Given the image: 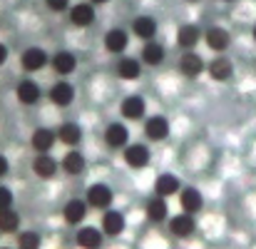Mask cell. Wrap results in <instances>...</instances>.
I'll use <instances>...</instances> for the list:
<instances>
[{"instance_id": "20", "label": "cell", "mask_w": 256, "mask_h": 249, "mask_svg": "<svg viewBox=\"0 0 256 249\" xmlns=\"http://www.w3.org/2000/svg\"><path fill=\"white\" fill-rule=\"evenodd\" d=\"M179 73L186 75V78L202 75V73H204V60H202V55H196V53H192V50L184 53L182 60H179Z\"/></svg>"}, {"instance_id": "22", "label": "cell", "mask_w": 256, "mask_h": 249, "mask_svg": "<svg viewBox=\"0 0 256 249\" xmlns=\"http://www.w3.org/2000/svg\"><path fill=\"white\" fill-rule=\"evenodd\" d=\"M199 40H202V30H199L196 25H182V28L176 30V45L184 48L186 53H189L192 48H196Z\"/></svg>"}, {"instance_id": "38", "label": "cell", "mask_w": 256, "mask_h": 249, "mask_svg": "<svg viewBox=\"0 0 256 249\" xmlns=\"http://www.w3.org/2000/svg\"><path fill=\"white\" fill-rule=\"evenodd\" d=\"M186 3H196V0H186Z\"/></svg>"}, {"instance_id": "31", "label": "cell", "mask_w": 256, "mask_h": 249, "mask_svg": "<svg viewBox=\"0 0 256 249\" xmlns=\"http://www.w3.org/2000/svg\"><path fill=\"white\" fill-rule=\"evenodd\" d=\"M40 234L38 232H22L18 237V249H40Z\"/></svg>"}, {"instance_id": "26", "label": "cell", "mask_w": 256, "mask_h": 249, "mask_svg": "<svg viewBox=\"0 0 256 249\" xmlns=\"http://www.w3.org/2000/svg\"><path fill=\"white\" fill-rule=\"evenodd\" d=\"M142 73V63L137 58H120L117 60V75L122 80H137Z\"/></svg>"}, {"instance_id": "24", "label": "cell", "mask_w": 256, "mask_h": 249, "mask_svg": "<svg viewBox=\"0 0 256 249\" xmlns=\"http://www.w3.org/2000/svg\"><path fill=\"white\" fill-rule=\"evenodd\" d=\"M62 214H65V222H68V224L78 227V224H82V222H85V217H87V204L82 202V199H70V202L65 204Z\"/></svg>"}, {"instance_id": "4", "label": "cell", "mask_w": 256, "mask_h": 249, "mask_svg": "<svg viewBox=\"0 0 256 249\" xmlns=\"http://www.w3.org/2000/svg\"><path fill=\"white\" fill-rule=\"evenodd\" d=\"M87 202L94 207V209H110L112 202H114V192L107 187V184H92L87 189Z\"/></svg>"}, {"instance_id": "3", "label": "cell", "mask_w": 256, "mask_h": 249, "mask_svg": "<svg viewBox=\"0 0 256 249\" xmlns=\"http://www.w3.org/2000/svg\"><path fill=\"white\" fill-rule=\"evenodd\" d=\"M204 43L209 45V50H214V53H224V50L232 45V35H229L226 28L214 25V28H209V30L204 33Z\"/></svg>"}, {"instance_id": "35", "label": "cell", "mask_w": 256, "mask_h": 249, "mask_svg": "<svg viewBox=\"0 0 256 249\" xmlns=\"http://www.w3.org/2000/svg\"><path fill=\"white\" fill-rule=\"evenodd\" d=\"M5 63H8V48H5V45L0 43V68H2Z\"/></svg>"}, {"instance_id": "17", "label": "cell", "mask_w": 256, "mask_h": 249, "mask_svg": "<svg viewBox=\"0 0 256 249\" xmlns=\"http://www.w3.org/2000/svg\"><path fill=\"white\" fill-rule=\"evenodd\" d=\"M209 75H212V80H216V83H226L232 75H234V65H232V60L229 58H224V55H219V58H214L212 63H209Z\"/></svg>"}, {"instance_id": "7", "label": "cell", "mask_w": 256, "mask_h": 249, "mask_svg": "<svg viewBox=\"0 0 256 249\" xmlns=\"http://www.w3.org/2000/svg\"><path fill=\"white\" fill-rule=\"evenodd\" d=\"M120 112H122V117H127V120H142L144 112H147V102H144L142 95H130V97L122 100Z\"/></svg>"}, {"instance_id": "34", "label": "cell", "mask_w": 256, "mask_h": 249, "mask_svg": "<svg viewBox=\"0 0 256 249\" xmlns=\"http://www.w3.org/2000/svg\"><path fill=\"white\" fill-rule=\"evenodd\" d=\"M8 169H10V165H8V160L0 155V177H5L8 174Z\"/></svg>"}, {"instance_id": "18", "label": "cell", "mask_w": 256, "mask_h": 249, "mask_svg": "<svg viewBox=\"0 0 256 249\" xmlns=\"http://www.w3.org/2000/svg\"><path fill=\"white\" fill-rule=\"evenodd\" d=\"M179 204H182V209H184L186 214H196V212H202V207H204V197H202L199 189L186 187V189H182V194H179Z\"/></svg>"}, {"instance_id": "10", "label": "cell", "mask_w": 256, "mask_h": 249, "mask_svg": "<svg viewBox=\"0 0 256 249\" xmlns=\"http://www.w3.org/2000/svg\"><path fill=\"white\" fill-rule=\"evenodd\" d=\"M55 142H58V132H52V130H48V127H38V130L32 132V137H30V145H32V150H35L38 155L50 152Z\"/></svg>"}, {"instance_id": "13", "label": "cell", "mask_w": 256, "mask_h": 249, "mask_svg": "<svg viewBox=\"0 0 256 249\" xmlns=\"http://www.w3.org/2000/svg\"><path fill=\"white\" fill-rule=\"evenodd\" d=\"M144 132L150 140H167L170 137V120L162 117V115H152L147 122H144Z\"/></svg>"}, {"instance_id": "29", "label": "cell", "mask_w": 256, "mask_h": 249, "mask_svg": "<svg viewBox=\"0 0 256 249\" xmlns=\"http://www.w3.org/2000/svg\"><path fill=\"white\" fill-rule=\"evenodd\" d=\"M62 169H65L68 174H82V169H85V157H82V152L70 150V152L62 157Z\"/></svg>"}, {"instance_id": "37", "label": "cell", "mask_w": 256, "mask_h": 249, "mask_svg": "<svg viewBox=\"0 0 256 249\" xmlns=\"http://www.w3.org/2000/svg\"><path fill=\"white\" fill-rule=\"evenodd\" d=\"M252 35H254V43H256V25H254V33H252Z\"/></svg>"}, {"instance_id": "9", "label": "cell", "mask_w": 256, "mask_h": 249, "mask_svg": "<svg viewBox=\"0 0 256 249\" xmlns=\"http://www.w3.org/2000/svg\"><path fill=\"white\" fill-rule=\"evenodd\" d=\"M132 33H134L140 40L150 43V40H154V35H157V20H154L152 15H137V18L132 20Z\"/></svg>"}, {"instance_id": "27", "label": "cell", "mask_w": 256, "mask_h": 249, "mask_svg": "<svg viewBox=\"0 0 256 249\" xmlns=\"http://www.w3.org/2000/svg\"><path fill=\"white\" fill-rule=\"evenodd\" d=\"M32 172H35L38 177H42V179L55 177V172H58V160L50 157L48 152H45V155H38V157L32 160Z\"/></svg>"}, {"instance_id": "23", "label": "cell", "mask_w": 256, "mask_h": 249, "mask_svg": "<svg viewBox=\"0 0 256 249\" xmlns=\"http://www.w3.org/2000/svg\"><path fill=\"white\" fill-rule=\"evenodd\" d=\"M58 140H60L62 145H68V147H75V145H80V140H82V127H80L78 122H62V125L58 127Z\"/></svg>"}, {"instance_id": "39", "label": "cell", "mask_w": 256, "mask_h": 249, "mask_svg": "<svg viewBox=\"0 0 256 249\" xmlns=\"http://www.w3.org/2000/svg\"><path fill=\"white\" fill-rule=\"evenodd\" d=\"M226 3H234V0H226Z\"/></svg>"}, {"instance_id": "33", "label": "cell", "mask_w": 256, "mask_h": 249, "mask_svg": "<svg viewBox=\"0 0 256 249\" xmlns=\"http://www.w3.org/2000/svg\"><path fill=\"white\" fill-rule=\"evenodd\" d=\"M45 5H48L52 13H65V10H70V0H45Z\"/></svg>"}, {"instance_id": "16", "label": "cell", "mask_w": 256, "mask_h": 249, "mask_svg": "<svg viewBox=\"0 0 256 249\" xmlns=\"http://www.w3.org/2000/svg\"><path fill=\"white\" fill-rule=\"evenodd\" d=\"M15 95H18V102H22V105H35L38 100H40V95H42V90H40V85L35 83V80H20L18 87H15Z\"/></svg>"}, {"instance_id": "40", "label": "cell", "mask_w": 256, "mask_h": 249, "mask_svg": "<svg viewBox=\"0 0 256 249\" xmlns=\"http://www.w3.org/2000/svg\"><path fill=\"white\" fill-rule=\"evenodd\" d=\"M2 249H8V247H2Z\"/></svg>"}, {"instance_id": "1", "label": "cell", "mask_w": 256, "mask_h": 249, "mask_svg": "<svg viewBox=\"0 0 256 249\" xmlns=\"http://www.w3.org/2000/svg\"><path fill=\"white\" fill-rule=\"evenodd\" d=\"M48 63H50V55H48L42 48H28V50L20 55V65H22V70H28V73H38V70H42Z\"/></svg>"}, {"instance_id": "2", "label": "cell", "mask_w": 256, "mask_h": 249, "mask_svg": "<svg viewBox=\"0 0 256 249\" xmlns=\"http://www.w3.org/2000/svg\"><path fill=\"white\" fill-rule=\"evenodd\" d=\"M124 162L132 169H144L152 162V152L147 145H127L124 147Z\"/></svg>"}, {"instance_id": "28", "label": "cell", "mask_w": 256, "mask_h": 249, "mask_svg": "<svg viewBox=\"0 0 256 249\" xmlns=\"http://www.w3.org/2000/svg\"><path fill=\"white\" fill-rule=\"evenodd\" d=\"M147 217H150V222H157V224L170 217V204L164 202V197L150 199V204H147Z\"/></svg>"}, {"instance_id": "8", "label": "cell", "mask_w": 256, "mask_h": 249, "mask_svg": "<svg viewBox=\"0 0 256 249\" xmlns=\"http://www.w3.org/2000/svg\"><path fill=\"white\" fill-rule=\"evenodd\" d=\"M97 13H94V5L92 3H78L70 8V23L75 28H90L94 23Z\"/></svg>"}, {"instance_id": "15", "label": "cell", "mask_w": 256, "mask_h": 249, "mask_svg": "<svg viewBox=\"0 0 256 249\" xmlns=\"http://www.w3.org/2000/svg\"><path fill=\"white\" fill-rule=\"evenodd\" d=\"M194 229H196L194 214L182 212V214H174L170 219V232L174 237H189V234H194Z\"/></svg>"}, {"instance_id": "32", "label": "cell", "mask_w": 256, "mask_h": 249, "mask_svg": "<svg viewBox=\"0 0 256 249\" xmlns=\"http://www.w3.org/2000/svg\"><path fill=\"white\" fill-rule=\"evenodd\" d=\"M12 209V192L8 187H0V212Z\"/></svg>"}, {"instance_id": "5", "label": "cell", "mask_w": 256, "mask_h": 249, "mask_svg": "<svg viewBox=\"0 0 256 249\" xmlns=\"http://www.w3.org/2000/svg\"><path fill=\"white\" fill-rule=\"evenodd\" d=\"M104 48H107V53H112V55H122V53L130 48V35H127V30H124V28H112V30H107V35H104Z\"/></svg>"}, {"instance_id": "19", "label": "cell", "mask_w": 256, "mask_h": 249, "mask_svg": "<svg viewBox=\"0 0 256 249\" xmlns=\"http://www.w3.org/2000/svg\"><path fill=\"white\" fill-rule=\"evenodd\" d=\"M164 58H167V50H164L162 43H154V40L144 43V48H142V63H144V65L157 68V65L164 63Z\"/></svg>"}, {"instance_id": "11", "label": "cell", "mask_w": 256, "mask_h": 249, "mask_svg": "<svg viewBox=\"0 0 256 249\" xmlns=\"http://www.w3.org/2000/svg\"><path fill=\"white\" fill-rule=\"evenodd\" d=\"M72 100H75V87L70 83L60 80V83H55L50 87V102H52L55 107H70Z\"/></svg>"}, {"instance_id": "6", "label": "cell", "mask_w": 256, "mask_h": 249, "mask_svg": "<svg viewBox=\"0 0 256 249\" xmlns=\"http://www.w3.org/2000/svg\"><path fill=\"white\" fill-rule=\"evenodd\" d=\"M50 65H52V70L58 73V75H72L75 70H78V58L70 53V50H58L52 58H50Z\"/></svg>"}, {"instance_id": "12", "label": "cell", "mask_w": 256, "mask_h": 249, "mask_svg": "<svg viewBox=\"0 0 256 249\" xmlns=\"http://www.w3.org/2000/svg\"><path fill=\"white\" fill-rule=\"evenodd\" d=\"M124 227H127V222H124V214L122 212H117V209H107L104 212V217H102V232L107 237H120L124 232Z\"/></svg>"}, {"instance_id": "14", "label": "cell", "mask_w": 256, "mask_h": 249, "mask_svg": "<svg viewBox=\"0 0 256 249\" xmlns=\"http://www.w3.org/2000/svg\"><path fill=\"white\" fill-rule=\"evenodd\" d=\"M104 142H107L112 150H122V147H127V142H130V130H127L122 122H112V125L107 127V132H104Z\"/></svg>"}, {"instance_id": "30", "label": "cell", "mask_w": 256, "mask_h": 249, "mask_svg": "<svg viewBox=\"0 0 256 249\" xmlns=\"http://www.w3.org/2000/svg\"><path fill=\"white\" fill-rule=\"evenodd\" d=\"M20 227V214L15 209H5L0 212V234H12Z\"/></svg>"}, {"instance_id": "21", "label": "cell", "mask_w": 256, "mask_h": 249, "mask_svg": "<svg viewBox=\"0 0 256 249\" xmlns=\"http://www.w3.org/2000/svg\"><path fill=\"white\" fill-rule=\"evenodd\" d=\"M75 242L80 249H102V232L94 227H82V229H78Z\"/></svg>"}, {"instance_id": "36", "label": "cell", "mask_w": 256, "mask_h": 249, "mask_svg": "<svg viewBox=\"0 0 256 249\" xmlns=\"http://www.w3.org/2000/svg\"><path fill=\"white\" fill-rule=\"evenodd\" d=\"M92 5H104V3H110V0H90Z\"/></svg>"}, {"instance_id": "25", "label": "cell", "mask_w": 256, "mask_h": 249, "mask_svg": "<svg viewBox=\"0 0 256 249\" xmlns=\"http://www.w3.org/2000/svg\"><path fill=\"white\" fill-rule=\"evenodd\" d=\"M154 192H157V197H164V199H167L170 194H176V192H179V177L172 174V172L160 174L157 182H154Z\"/></svg>"}]
</instances>
